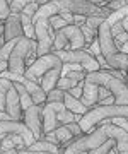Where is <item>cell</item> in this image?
Here are the masks:
<instances>
[{
  "label": "cell",
  "mask_w": 128,
  "mask_h": 154,
  "mask_svg": "<svg viewBox=\"0 0 128 154\" xmlns=\"http://www.w3.org/2000/svg\"><path fill=\"white\" fill-rule=\"evenodd\" d=\"M113 118H127L128 120V105H96L87 113H84L77 123L82 134H89L96 127L104 125V123H108V120H113Z\"/></svg>",
  "instance_id": "cell-1"
},
{
  "label": "cell",
  "mask_w": 128,
  "mask_h": 154,
  "mask_svg": "<svg viewBox=\"0 0 128 154\" xmlns=\"http://www.w3.org/2000/svg\"><path fill=\"white\" fill-rule=\"evenodd\" d=\"M9 16H10V9H9V4H7L5 0H0V21H5Z\"/></svg>",
  "instance_id": "cell-32"
},
{
  "label": "cell",
  "mask_w": 128,
  "mask_h": 154,
  "mask_svg": "<svg viewBox=\"0 0 128 154\" xmlns=\"http://www.w3.org/2000/svg\"><path fill=\"white\" fill-rule=\"evenodd\" d=\"M123 5H127V4H125V0H111V2H108L104 7L109 12H115V11H118V9H121Z\"/></svg>",
  "instance_id": "cell-31"
},
{
  "label": "cell",
  "mask_w": 128,
  "mask_h": 154,
  "mask_svg": "<svg viewBox=\"0 0 128 154\" xmlns=\"http://www.w3.org/2000/svg\"><path fill=\"white\" fill-rule=\"evenodd\" d=\"M63 105H65V108H67L68 111H72L73 115H79V116H82L84 113L89 111L87 106H84L82 103H80V99L72 98V96L67 94V93H65V96H63Z\"/></svg>",
  "instance_id": "cell-16"
},
{
  "label": "cell",
  "mask_w": 128,
  "mask_h": 154,
  "mask_svg": "<svg viewBox=\"0 0 128 154\" xmlns=\"http://www.w3.org/2000/svg\"><path fill=\"white\" fill-rule=\"evenodd\" d=\"M127 77H128V67H127Z\"/></svg>",
  "instance_id": "cell-46"
},
{
  "label": "cell",
  "mask_w": 128,
  "mask_h": 154,
  "mask_svg": "<svg viewBox=\"0 0 128 154\" xmlns=\"http://www.w3.org/2000/svg\"><path fill=\"white\" fill-rule=\"evenodd\" d=\"M0 39H4V21H0Z\"/></svg>",
  "instance_id": "cell-45"
},
{
  "label": "cell",
  "mask_w": 128,
  "mask_h": 154,
  "mask_svg": "<svg viewBox=\"0 0 128 154\" xmlns=\"http://www.w3.org/2000/svg\"><path fill=\"white\" fill-rule=\"evenodd\" d=\"M61 33L65 34V38H67V41H68V45H67L68 50H84L85 43H84L82 31H80L79 26H75V24L65 26V28L61 29Z\"/></svg>",
  "instance_id": "cell-12"
},
{
  "label": "cell",
  "mask_w": 128,
  "mask_h": 154,
  "mask_svg": "<svg viewBox=\"0 0 128 154\" xmlns=\"http://www.w3.org/2000/svg\"><path fill=\"white\" fill-rule=\"evenodd\" d=\"M29 57H31V39L22 36L17 41V45L12 50V53L7 58V70L12 72V74L24 75V72H26V62H28Z\"/></svg>",
  "instance_id": "cell-5"
},
{
  "label": "cell",
  "mask_w": 128,
  "mask_h": 154,
  "mask_svg": "<svg viewBox=\"0 0 128 154\" xmlns=\"http://www.w3.org/2000/svg\"><path fill=\"white\" fill-rule=\"evenodd\" d=\"M53 132H55L56 139H58V144H65V146H67V144L73 139V137H72V134L68 132L67 125H60L58 128H55Z\"/></svg>",
  "instance_id": "cell-20"
},
{
  "label": "cell",
  "mask_w": 128,
  "mask_h": 154,
  "mask_svg": "<svg viewBox=\"0 0 128 154\" xmlns=\"http://www.w3.org/2000/svg\"><path fill=\"white\" fill-rule=\"evenodd\" d=\"M58 16H60L63 21L67 22L68 26H70V24H73V14H70V12H67V11H63V12H60Z\"/></svg>",
  "instance_id": "cell-39"
},
{
  "label": "cell",
  "mask_w": 128,
  "mask_h": 154,
  "mask_svg": "<svg viewBox=\"0 0 128 154\" xmlns=\"http://www.w3.org/2000/svg\"><path fill=\"white\" fill-rule=\"evenodd\" d=\"M12 88V82L7 79H0V111H5V99L7 93Z\"/></svg>",
  "instance_id": "cell-21"
},
{
  "label": "cell",
  "mask_w": 128,
  "mask_h": 154,
  "mask_svg": "<svg viewBox=\"0 0 128 154\" xmlns=\"http://www.w3.org/2000/svg\"><path fill=\"white\" fill-rule=\"evenodd\" d=\"M85 19H87L85 16L75 14V16H73V24H75V26H82V24H85Z\"/></svg>",
  "instance_id": "cell-40"
},
{
  "label": "cell",
  "mask_w": 128,
  "mask_h": 154,
  "mask_svg": "<svg viewBox=\"0 0 128 154\" xmlns=\"http://www.w3.org/2000/svg\"><path fill=\"white\" fill-rule=\"evenodd\" d=\"M61 65H63V63H61V60L58 58V55H56L55 51H51L48 55L38 57V58L26 69L24 77H26L28 81H31V82L41 86V77L45 75L46 72H50L51 69H56V67H61Z\"/></svg>",
  "instance_id": "cell-4"
},
{
  "label": "cell",
  "mask_w": 128,
  "mask_h": 154,
  "mask_svg": "<svg viewBox=\"0 0 128 154\" xmlns=\"http://www.w3.org/2000/svg\"><path fill=\"white\" fill-rule=\"evenodd\" d=\"M111 123L116 125V127H120V128H123L125 132H128V120L127 118H113Z\"/></svg>",
  "instance_id": "cell-36"
},
{
  "label": "cell",
  "mask_w": 128,
  "mask_h": 154,
  "mask_svg": "<svg viewBox=\"0 0 128 154\" xmlns=\"http://www.w3.org/2000/svg\"><path fill=\"white\" fill-rule=\"evenodd\" d=\"M109 140L108 137V132H106V123L104 125L96 127L92 132L85 134V135H80L77 139H72L70 142L63 147L60 154H80V152H89L92 149H97L99 146Z\"/></svg>",
  "instance_id": "cell-3"
},
{
  "label": "cell",
  "mask_w": 128,
  "mask_h": 154,
  "mask_svg": "<svg viewBox=\"0 0 128 154\" xmlns=\"http://www.w3.org/2000/svg\"><path fill=\"white\" fill-rule=\"evenodd\" d=\"M125 4H127V5H128V0H125Z\"/></svg>",
  "instance_id": "cell-47"
},
{
  "label": "cell",
  "mask_w": 128,
  "mask_h": 154,
  "mask_svg": "<svg viewBox=\"0 0 128 154\" xmlns=\"http://www.w3.org/2000/svg\"><path fill=\"white\" fill-rule=\"evenodd\" d=\"M127 57H128V55H127Z\"/></svg>",
  "instance_id": "cell-49"
},
{
  "label": "cell",
  "mask_w": 128,
  "mask_h": 154,
  "mask_svg": "<svg viewBox=\"0 0 128 154\" xmlns=\"http://www.w3.org/2000/svg\"><path fill=\"white\" fill-rule=\"evenodd\" d=\"M9 120H12L10 116L7 115L5 111H0V122H9Z\"/></svg>",
  "instance_id": "cell-43"
},
{
  "label": "cell",
  "mask_w": 128,
  "mask_h": 154,
  "mask_svg": "<svg viewBox=\"0 0 128 154\" xmlns=\"http://www.w3.org/2000/svg\"><path fill=\"white\" fill-rule=\"evenodd\" d=\"M26 151L28 152H50V154H60L61 151L58 149V146H55V144L51 142H46V140H36V142L33 144V146H29V147H26Z\"/></svg>",
  "instance_id": "cell-17"
},
{
  "label": "cell",
  "mask_w": 128,
  "mask_h": 154,
  "mask_svg": "<svg viewBox=\"0 0 128 154\" xmlns=\"http://www.w3.org/2000/svg\"><path fill=\"white\" fill-rule=\"evenodd\" d=\"M43 140H46V142H51V144H55V146H58V139H56V135H55V132H48V134H45L43 135Z\"/></svg>",
  "instance_id": "cell-38"
},
{
  "label": "cell",
  "mask_w": 128,
  "mask_h": 154,
  "mask_svg": "<svg viewBox=\"0 0 128 154\" xmlns=\"http://www.w3.org/2000/svg\"><path fill=\"white\" fill-rule=\"evenodd\" d=\"M41 111H43L41 106L33 105L31 108L24 110L22 113L24 123L31 130V134L34 135L36 140H41V137H43V116H41Z\"/></svg>",
  "instance_id": "cell-8"
},
{
  "label": "cell",
  "mask_w": 128,
  "mask_h": 154,
  "mask_svg": "<svg viewBox=\"0 0 128 154\" xmlns=\"http://www.w3.org/2000/svg\"><path fill=\"white\" fill-rule=\"evenodd\" d=\"M79 82H75V81H72V79H68V77H60L58 79V82H56V89H60V91H63V93H67L68 89L75 88Z\"/></svg>",
  "instance_id": "cell-26"
},
{
  "label": "cell",
  "mask_w": 128,
  "mask_h": 154,
  "mask_svg": "<svg viewBox=\"0 0 128 154\" xmlns=\"http://www.w3.org/2000/svg\"><path fill=\"white\" fill-rule=\"evenodd\" d=\"M82 84L84 82H79L75 88L68 89L67 94H70V96H72V98H75V99H80V98H82Z\"/></svg>",
  "instance_id": "cell-35"
},
{
  "label": "cell",
  "mask_w": 128,
  "mask_h": 154,
  "mask_svg": "<svg viewBox=\"0 0 128 154\" xmlns=\"http://www.w3.org/2000/svg\"><path fill=\"white\" fill-rule=\"evenodd\" d=\"M12 86H14V89H16L17 94H19V99H21V106H22V110L31 108L34 103H33V99H31V96H29L26 86H24V84H21V82H12Z\"/></svg>",
  "instance_id": "cell-19"
},
{
  "label": "cell",
  "mask_w": 128,
  "mask_h": 154,
  "mask_svg": "<svg viewBox=\"0 0 128 154\" xmlns=\"http://www.w3.org/2000/svg\"><path fill=\"white\" fill-rule=\"evenodd\" d=\"M38 9H39L38 4H29V5H26V7L22 9V12H21V14H24V16H28V17H31V19H33Z\"/></svg>",
  "instance_id": "cell-33"
},
{
  "label": "cell",
  "mask_w": 128,
  "mask_h": 154,
  "mask_svg": "<svg viewBox=\"0 0 128 154\" xmlns=\"http://www.w3.org/2000/svg\"><path fill=\"white\" fill-rule=\"evenodd\" d=\"M67 38H65V34L60 31H56L55 33V38H53V51H60V50H67Z\"/></svg>",
  "instance_id": "cell-22"
},
{
  "label": "cell",
  "mask_w": 128,
  "mask_h": 154,
  "mask_svg": "<svg viewBox=\"0 0 128 154\" xmlns=\"http://www.w3.org/2000/svg\"><path fill=\"white\" fill-rule=\"evenodd\" d=\"M99 105H115V98H113V96H108V98L106 99H103V101H101Z\"/></svg>",
  "instance_id": "cell-42"
},
{
  "label": "cell",
  "mask_w": 128,
  "mask_h": 154,
  "mask_svg": "<svg viewBox=\"0 0 128 154\" xmlns=\"http://www.w3.org/2000/svg\"><path fill=\"white\" fill-rule=\"evenodd\" d=\"M5 113L16 122H21V118H22L24 110H22V106H21V99H19V94H17V91L14 89V86H12V88L9 89V93H7Z\"/></svg>",
  "instance_id": "cell-10"
},
{
  "label": "cell",
  "mask_w": 128,
  "mask_h": 154,
  "mask_svg": "<svg viewBox=\"0 0 128 154\" xmlns=\"http://www.w3.org/2000/svg\"><path fill=\"white\" fill-rule=\"evenodd\" d=\"M80 154H87V152H80Z\"/></svg>",
  "instance_id": "cell-48"
},
{
  "label": "cell",
  "mask_w": 128,
  "mask_h": 154,
  "mask_svg": "<svg viewBox=\"0 0 128 154\" xmlns=\"http://www.w3.org/2000/svg\"><path fill=\"white\" fill-rule=\"evenodd\" d=\"M5 135H17L22 139V142L26 147L33 146L36 142L34 135L31 134L24 122H16V120H9V122H0V139H4Z\"/></svg>",
  "instance_id": "cell-7"
},
{
  "label": "cell",
  "mask_w": 128,
  "mask_h": 154,
  "mask_svg": "<svg viewBox=\"0 0 128 154\" xmlns=\"http://www.w3.org/2000/svg\"><path fill=\"white\" fill-rule=\"evenodd\" d=\"M55 53L58 55L61 63H77V65L82 67V70L85 74L99 70V65H97L96 58L85 48L84 50H60V51H55Z\"/></svg>",
  "instance_id": "cell-6"
},
{
  "label": "cell",
  "mask_w": 128,
  "mask_h": 154,
  "mask_svg": "<svg viewBox=\"0 0 128 154\" xmlns=\"http://www.w3.org/2000/svg\"><path fill=\"white\" fill-rule=\"evenodd\" d=\"M103 22H104V19H103V17H87V19H85V26H89L91 29L97 31Z\"/></svg>",
  "instance_id": "cell-29"
},
{
  "label": "cell",
  "mask_w": 128,
  "mask_h": 154,
  "mask_svg": "<svg viewBox=\"0 0 128 154\" xmlns=\"http://www.w3.org/2000/svg\"><path fill=\"white\" fill-rule=\"evenodd\" d=\"M60 77H61V67H56V69H51L50 72H46L45 75L41 77V88H43V91L50 93L51 89H55Z\"/></svg>",
  "instance_id": "cell-14"
},
{
  "label": "cell",
  "mask_w": 128,
  "mask_h": 154,
  "mask_svg": "<svg viewBox=\"0 0 128 154\" xmlns=\"http://www.w3.org/2000/svg\"><path fill=\"white\" fill-rule=\"evenodd\" d=\"M7 4H9V9H10V14H21L22 9L29 4H38L39 7L51 2V0H5Z\"/></svg>",
  "instance_id": "cell-18"
},
{
  "label": "cell",
  "mask_w": 128,
  "mask_h": 154,
  "mask_svg": "<svg viewBox=\"0 0 128 154\" xmlns=\"http://www.w3.org/2000/svg\"><path fill=\"white\" fill-rule=\"evenodd\" d=\"M41 116H43V135L48 134V132H53L55 128L60 127V123L56 120V113H55V110H53V106H51L50 103H46V106L43 108Z\"/></svg>",
  "instance_id": "cell-13"
},
{
  "label": "cell",
  "mask_w": 128,
  "mask_h": 154,
  "mask_svg": "<svg viewBox=\"0 0 128 154\" xmlns=\"http://www.w3.org/2000/svg\"><path fill=\"white\" fill-rule=\"evenodd\" d=\"M111 149H113V140L109 139V140H106L103 146H99L97 149H92V151H89L87 154H108Z\"/></svg>",
  "instance_id": "cell-28"
},
{
  "label": "cell",
  "mask_w": 128,
  "mask_h": 154,
  "mask_svg": "<svg viewBox=\"0 0 128 154\" xmlns=\"http://www.w3.org/2000/svg\"><path fill=\"white\" fill-rule=\"evenodd\" d=\"M19 39H21V38L10 39V41H5V43H4V46L0 48V58H2V60H7V58H9V55L12 53V50H14V46L17 45Z\"/></svg>",
  "instance_id": "cell-24"
},
{
  "label": "cell",
  "mask_w": 128,
  "mask_h": 154,
  "mask_svg": "<svg viewBox=\"0 0 128 154\" xmlns=\"http://www.w3.org/2000/svg\"><path fill=\"white\" fill-rule=\"evenodd\" d=\"M24 86H26L29 96H31V99H33V103L36 106L46 103V93L43 91V88H41L39 84H34V82H31V81H26Z\"/></svg>",
  "instance_id": "cell-15"
},
{
  "label": "cell",
  "mask_w": 128,
  "mask_h": 154,
  "mask_svg": "<svg viewBox=\"0 0 128 154\" xmlns=\"http://www.w3.org/2000/svg\"><path fill=\"white\" fill-rule=\"evenodd\" d=\"M67 128H68V132L72 134V137H73V139H77V137H80V135H82V130H80V127H79L77 122H73V123H68Z\"/></svg>",
  "instance_id": "cell-34"
},
{
  "label": "cell",
  "mask_w": 128,
  "mask_h": 154,
  "mask_svg": "<svg viewBox=\"0 0 128 154\" xmlns=\"http://www.w3.org/2000/svg\"><path fill=\"white\" fill-rule=\"evenodd\" d=\"M85 81L94 86L108 89L109 94L115 98V105H128V86L125 84V81L111 75L108 70L89 72L85 74Z\"/></svg>",
  "instance_id": "cell-2"
},
{
  "label": "cell",
  "mask_w": 128,
  "mask_h": 154,
  "mask_svg": "<svg viewBox=\"0 0 128 154\" xmlns=\"http://www.w3.org/2000/svg\"><path fill=\"white\" fill-rule=\"evenodd\" d=\"M120 24H121L123 31H125V33L128 34V16H125V17H123L121 21H120Z\"/></svg>",
  "instance_id": "cell-41"
},
{
  "label": "cell",
  "mask_w": 128,
  "mask_h": 154,
  "mask_svg": "<svg viewBox=\"0 0 128 154\" xmlns=\"http://www.w3.org/2000/svg\"><path fill=\"white\" fill-rule=\"evenodd\" d=\"M22 26H21V16L19 14H10L4 21V41L22 38Z\"/></svg>",
  "instance_id": "cell-9"
},
{
  "label": "cell",
  "mask_w": 128,
  "mask_h": 154,
  "mask_svg": "<svg viewBox=\"0 0 128 154\" xmlns=\"http://www.w3.org/2000/svg\"><path fill=\"white\" fill-rule=\"evenodd\" d=\"M63 96H65V93L55 88L50 93H46V103H63Z\"/></svg>",
  "instance_id": "cell-25"
},
{
  "label": "cell",
  "mask_w": 128,
  "mask_h": 154,
  "mask_svg": "<svg viewBox=\"0 0 128 154\" xmlns=\"http://www.w3.org/2000/svg\"><path fill=\"white\" fill-rule=\"evenodd\" d=\"M48 24H50V28L53 29L55 33H56V31H60V29H63L65 26H68L67 22L63 21V19H61L58 14H56V16H51L50 19H48Z\"/></svg>",
  "instance_id": "cell-27"
},
{
  "label": "cell",
  "mask_w": 128,
  "mask_h": 154,
  "mask_svg": "<svg viewBox=\"0 0 128 154\" xmlns=\"http://www.w3.org/2000/svg\"><path fill=\"white\" fill-rule=\"evenodd\" d=\"M87 51H89V53H91V55H92V57H96V55H101L99 41H97V39H94V41H92V43H91V48L87 50Z\"/></svg>",
  "instance_id": "cell-37"
},
{
  "label": "cell",
  "mask_w": 128,
  "mask_h": 154,
  "mask_svg": "<svg viewBox=\"0 0 128 154\" xmlns=\"http://www.w3.org/2000/svg\"><path fill=\"white\" fill-rule=\"evenodd\" d=\"M63 77H68V79H72V81H75V82H84V79H85V72L70 70V72H67Z\"/></svg>",
  "instance_id": "cell-30"
},
{
  "label": "cell",
  "mask_w": 128,
  "mask_h": 154,
  "mask_svg": "<svg viewBox=\"0 0 128 154\" xmlns=\"http://www.w3.org/2000/svg\"><path fill=\"white\" fill-rule=\"evenodd\" d=\"M4 70H7V60H2V58H0V74Z\"/></svg>",
  "instance_id": "cell-44"
},
{
  "label": "cell",
  "mask_w": 128,
  "mask_h": 154,
  "mask_svg": "<svg viewBox=\"0 0 128 154\" xmlns=\"http://www.w3.org/2000/svg\"><path fill=\"white\" fill-rule=\"evenodd\" d=\"M106 132L108 137L113 142H116V151L121 154H128V132H125L123 128L113 125V123H106Z\"/></svg>",
  "instance_id": "cell-11"
},
{
  "label": "cell",
  "mask_w": 128,
  "mask_h": 154,
  "mask_svg": "<svg viewBox=\"0 0 128 154\" xmlns=\"http://www.w3.org/2000/svg\"><path fill=\"white\" fill-rule=\"evenodd\" d=\"M80 28V31H82V36H84V43L85 45H91L94 39H97V31H94V29H91L89 26H85V24H82V26H79Z\"/></svg>",
  "instance_id": "cell-23"
}]
</instances>
